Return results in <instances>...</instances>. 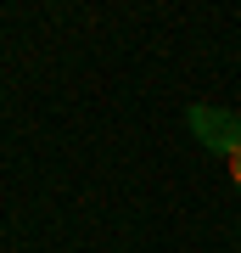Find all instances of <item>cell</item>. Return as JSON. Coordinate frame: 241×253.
I'll return each mask as SVG.
<instances>
[{
    "instance_id": "1",
    "label": "cell",
    "mask_w": 241,
    "mask_h": 253,
    "mask_svg": "<svg viewBox=\"0 0 241 253\" xmlns=\"http://www.w3.org/2000/svg\"><path fill=\"white\" fill-rule=\"evenodd\" d=\"M185 124H191V135H197L207 152L224 158V169H230V180H236V191H241V118L197 101V107H185Z\"/></svg>"
}]
</instances>
